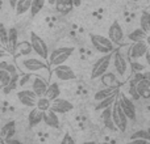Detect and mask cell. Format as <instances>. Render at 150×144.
<instances>
[{
	"label": "cell",
	"instance_id": "obj_50",
	"mask_svg": "<svg viewBox=\"0 0 150 144\" xmlns=\"http://www.w3.org/2000/svg\"><path fill=\"white\" fill-rule=\"evenodd\" d=\"M0 47H3V46H1V43H0Z\"/></svg>",
	"mask_w": 150,
	"mask_h": 144
},
{
	"label": "cell",
	"instance_id": "obj_17",
	"mask_svg": "<svg viewBox=\"0 0 150 144\" xmlns=\"http://www.w3.org/2000/svg\"><path fill=\"white\" fill-rule=\"evenodd\" d=\"M117 93H120V89H119V87H112V88H108V87H104L103 89H100V90H98V92L95 93V100L98 101H101V100H105V98H108V97H111V96H113V94H117Z\"/></svg>",
	"mask_w": 150,
	"mask_h": 144
},
{
	"label": "cell",
	"instance_id": "obj_23",
	"mask_svg": "<svg viewBox=\"0 0 150 144\" xmlns=\"http://www.w3.org/2000/svg\"><path fill=\"white\" fill-rule=\"evenodd\" d=\"M100 80H101V84H103L104 87H108V88L119 87V81H117V77H116V73H115V72L107 71L105 73L100 77Z\"/></svg>",
	"mask_w": 150,
	"mask_h": 144
},
{
	"label": "cell",
	"instance_id": "obj_27",
	"mask_svg": "<svg viewBox=\"0 0 150 144\" xmlns=\"http://www.w3.org/2000/svg\"><path fill=\"white\" fill-rule=\"evenodd\" d=\"M140 28L142 29L144 31H146L148 34H150V13L148 10H142V12H141Z\"/></svg>",
	"mask_w": 150,
	"mask_h": 144
},
{
	"label": "cell",
	"instance_id": "obj_38",
	"mask_svg": "<svg viewBox=\"0 0 150 144\" xmlns=\"http://www.w3.org/2000/svg\"><path fill=\"white\" fill-rule=\"evenodd\" d=\"M5 71L9 72L11 76H12V75L18 73V72H17V68H16V66H15V64H12V63H8V66H7V68H5Z\"/></svg>",
	"mask_w": 150,
	"mask_h": 144
},
{
	"label": "cell",
	"instance_id": "obj_39",
	"mask_svg": "<svg viewBox=\"0 0 150 144\" xmlns=\"http://www.w3.org/2000/svg\"><path fill=\"white\" fill-rule=\"evenodd\" d=\"M128 144H150L149 140H144V139H133L130 142H128Z\"/></svg>",
	"mask_w": 150,
	"mask_h": 144
},
{
	"label": "cell",
	"instance_id": "obj_9",
	"mask_svg": "<svg viewBox=\"0 0 150 144\" xmlns=\"http://www.w3.org/2000/svg\"><path fill=\"white\" fill-rule=\"evenodd\" d=\"M112 62H113V67H115V70H116L117 75L124 77L128 72V67H129L127 58L120 51H117V52H115L113 57H112Z\"/></svg>",
	"mask_w": 150,
	"mask_h": 144
},
{
	"label": "cell",
	"instance_id": "obj_31",
	"mask_svg": "<svg viewBox=\"0 0 150 144\" xmlns=\"http://www.w3.org/2000/svg\"><path fill=\"white\" fill-rule=\"evenodd\" d=\"M133 139H144V140H149L150 142V129L149 130H138V131L133 132L130 135V140Z\"/></svg>",
	"mask_w": 150,
	"mask_h": 144
},
{
	"label": "cell",
	"instance_id": "obj_49",
	"mask_svg": "<svg viewBox=\"0 0 150 144\" xmlns=\"http://www.w3.org/2000/svg\"><path fill=\"white\" fill-rule=\"evenodd\" d=\"M47 1H49L50 4H55V0H47Z\"/></svg>",
	"mask_w": 150,
	"mask_h": 144
},
{
	"label": "cell",
	"instance_id": "obj_2",
	"mask_svg": "<svg viewBox=\"0 0 150 144\" xmlns=\"http://www.w3.org/2000/svg\"><path fill=\"white\" fill-rule=\"evenodd\" d=\"M90 41L92 43L93 49L96 51L101 52V54H109V52L113 51L115 45L112 43V41L108 37L100 36V34H90Z\"/></svg>",
	"mask_w": 150,
	"mask_h": 144
},
{
	"label": "cell",
	"instance_id": "obj_19",
	"mask_svg": "<svg viewBox=\"0 0 150 144\" xmlns=\"http://www.w3.org/2000/svg\"><path fill=\"white\" fill-rule=\"evenodd\" d=\"M44 123L46 126L52 127V129H59V118H58L57 113H54L53 110H47L44 115Z\"/></svg>",
	"mask_w": 150,
	"mask_h": 144
},
{
	"label": "cell",
	"instance_id": "obj_43",
	"mask_svg": "<svg viewBox=\"0 0 150 144\" xmlns=\"http://www.w3.org/2000/svg\"><path fill=\"white\" fill-rule=\"evenodd\" d=\"M18 0H9V5L12 7V9H15L16 8V4H17Z\"/></svg>",
	"mask_w": 150,
	"mask_h": 144
},
{
	"label": "cell",
	"instance_id": "obj_33",
	"mask_svg": "<svg viewBox=\"0 0 150 144\" xmlns=\"http://www.w3.org/2000/svg\"><path fill=\"white\" fill-rule=\"evenodd\" d=\"M11 73L5 70H0V88H5L11 82Z\"/></svg>",
	"mask_w": 150,
	"mask_h": 144
},
{
	"label": "cell",
	"instance_id": "obj_13",
	"mask_svg": "<svg viewBox=\"0 0 150 144\" xmlns=\"http://www.w3.org/2000/svg\"><path fill=\"white\" fill-rule=\"evenodd\" d=\"M74 109V105L70 101L65 100V98H57V100L52 101V108L50 110H53L57 114H66L69 111H71Z\"/></svg>",
	"mask_w": 150,
	"mask_h": 144
},
{
	"label": "cell",
	"instance_id": "obj_10",
	"mask_svg": "<svg viewBox=\"0 0 150 144\" xmlns=\"http://www.w3.org/2000/svg\"><path fill=\"white\" fill-rule=\"evenodd\" d=\"M108 38L112 41L113 45H119L124 39V30L119 21H113L108 29Z\"/></svg>",
	"mask_w": 150,
	"mask_h": 144
},
{
	"label": "cell",
	"instance_id": "obj_16",
	"mask_svg": "<svg viewBox=\"0 0 150 144\" xmlns=\"http://www.w3.org/2000/svg\"><path fill=\"white\" fill-rule=\"evenodd\" d=\"M101 119H103L104 126H105L108 130H111V131H116L117 130L116 126H115L113 117H112V106L101 110Z\"/></svg>",
	"mask_w": 150,
	"mask_h": 144
},
{
	"label": "cell",
	"instance_id": "obj_6",
	"mask_svg": "<svg viewBox=\"0 0 150 144\" xmlns=\"http://www.w3.org/2000/svg\"><path fill=\"white\" fill-rule=\"evenodd\" d=\"M119 102L121 110L124 111V114L127 115V118L129 121H134L137 117V111H136V105L133 103V101L130 98H128V96H125L124 93H119Z\"/></svg>",
	"mask_w": 150,
	"mask_h": 144
},
{
	"label": "cell",
	"instance_id": "obj_12",
	"mask_svg": "<svg viewBox=\"0 0 150 144\" xmlns=\"http://www.w3.org/2000/svg\"><path fill=\"white\" fill-rule=\"evenodd\" d=\"M54 75L57 79L62 80V81H71V80H75V77H76L73 68L67 64H61L54 67Z\"/></svg>",
	"mask_w": 150,
	"mask_h": 144
},
{
	"label": "cell",
	"instance_id": "obj_40",
	"mask_svg": "<svg viewBox=\"0 0 150 144\" xmlns=\"http://www.w3.org/2000/svg\"><path fill=\"white\" fill-rule=\"evenodd\" d=\"M5 144H23L20 142V140H17V139H8V140H5Z\"/></svg>",
	"mask_w": 150,
	"mask_h": 144
},
{
	"label": "cell",
	"instance_id": "obj_41",
	"mask_svg": "<svg viewBox=\"0 0 150 144\" xmlns=\"http://www.w3.org/2000/svg\"><path fill=\"white\" fill-rule=\"evenodd\" d=\"M8 52L5 51L4 49H3V47H0V59H3V58H5V57H8Z\"/></svg>",
	"mask_w": 150,
	"mask_h": 144
},
{
	"label": "cell",
	"instance_id": "obj_25",
	"mask_svg": "<svg viewBox=\"0 0 150 144\" xmlns=\"http://www.w3.org/2000/svg\"><path fill=\"white\" fill-rule=\"evenodd\" d=\"M146 37H148V33L144 31L141 28L134 29V30H132L129 34H128V39L132 41L133 43H134V42H138V41H145Z\"/></svg>",
	"mask_w": 150,
	"mask_h": 144
},
{
	"label": "cell",
	"instance_id": "obj_34",
	"mask_svg": "<svg viewBox=\"0 0 150 144\" xmlns=\"http://www.w3.org/2000/svg\"><path fill=\"white\" fill-rule=\"evenodd\" d=\"M0 43L1 46H8V29L3 24H0Z\"/></svg>",
	"mask_w": 150,
	"mask_h": 144
},
{
	"label": "cell",
	"instance_id": "obj_37",
	"mask_svg": "<svg viewBox=\"0 0 150 144\" xmlns=\"http://www.w3.org/2000/svg\"><path fill=\"white\" fill-rule=\"evenodd\" d=\"M61 144H75V140L73 139V136L69 134H66L65 136L62 138V142H61Z\"/></svg>",
	"mask_w": 150,
	"mask_h": 144
},
{
	"label": "cell",
	"instance_id": "obj_42",
	"mask_svg": "<svg viewBox=\"0 0 150 144\" xmlns=\"http://www.w3.org/2000/svg\"><path fill=\"white\" fill-rule=\"evenodd\" d=\"M7 66H8V62L0 59V70H5V68H7Z\"/></svg>",
	"mask_w": 150,
	"mask_h": 144
},
{
	"label": "cell",
	"instance_id": "obj_48",
	"mask_svg": "<svg viewBox=\"0 0 150 144\" xmlns=\"http://www.w3.org/2000/svg\"><path fill=\"white\" fill-rule=\"evenodd\" d=\"M82 144H96L95 142H92V140H90V142H83Z\"/></svg>",
	"mask_w": 150,
	"mask_h": 144
},
{
	"label": "cell",
	"instance_id": "obj_29",
	"mask_svg": "<svg viewBox=\"0 0 150 144\" xmlns=\"http://www.w3.org/2000/svg\"><path fill=\"white\" fill-rule=\"evenodd\" d=\"M45 3H46V0H32V5H30V15L32 17H34V16H37L40 12L42 10V8H44Z\"/></svg>",
	"mask_w": 150,
	"mask_h": 144
},
{
	"label": "cell",
	"instance_id": "obj_30",
	"mask_svg": "<svg viewBox=\"0 0 150 144\" xmlns=\"http://www.w3.org/2000/svg\"><path fill=\"white\" fill-rule=\"evenodd\" d=\"M37 109H40L41 111H44V113H46L47 110H50V108H52V101L47 100L46 97H38V100H37V105H36Z\"/></svg>",
	"mask_w": 150,
	"mask_h": 144
},
{
	"label": "cell",
	"instance_id": "obj_11",
	"mask_svg": "<svg viewBox=\"0 0 150 144\" xmlns=\"http://www.w3.org/2000/svg\"><path fill=\"white\" fill-rule=\"evenodd\" d=\"M148 50H149V46L145 41L134 42L129 49V58L132 60H137V59H140V58L145 57Z\"/></svg>",
	"mask_w": 150,
	"mask_h": 144
},
{
	"label": "cell",
	"instance_id": "obj_4",
	"mask_svg": "<svg viewBox=\"0 0 150 144\" xmlns=\"http://www.w3.org/2000/svg\"><path fill=\"white\" fill-rule=\"evenodd\" d=\"M29 42H30V45H32V50H33L41 59L46 60L47 58H49L50 52H49V49H47V45H46V42L38 36V34H36L34 31H32Z\"/></svg>",
	"mask_w": 150,
	"mask_h": 144
},
{
	"label": "cell",
	"instance_id": "obj_21",
	"mask_svg": "<svg viewBox=\"0 0 150 144\" xmlns=\"http://www.w3.org/2000/svg\"><path fill=\"white\" fill-rule=\"evenodd\" d=\"M136 88H137V92L140 97L150 98V79H145L136 82Z\"/></svg>",
	"mask_w": 150,
	"mask_h": 144
},
{
	"label": "cell",
	"instance_id": "obj_32",
	"mask_svg": "<svg viewBox=\"0 0 150 144\" xmlns=\"http://www.w3.org/2000/svg\"><path fill=\"white\" fill-rule=\"evenodd\" d=\"M16 51H18L20 54H23V55H28V54H30L33 50H32V45H30V42H23V43H17V47H16ZM15 51V52H16Z\"/></svg>",
	"mask_w": 150,
	"mask_h": 144
},
{
	"label": "cell",
	"instance_id": "obj_5",
	"mask_svg": "<svg viewBox=\"0 0 150 144\" xmlns=\"http://www.w3.org/2000/svg\"><path fill=\"white\" fill-rule=\"evenodd\" d=\"M117 100H119V98H117ZM112 117H113V122H115L116 129L119 130V131H121V132L127 131L128 121H129V119L127 118V115L124 114V111L121 110V108H120V105H119L117 101L112 105Z\"/></svg>",
	"mask_w": 150,
	"mask_h": 144
},
{
	"label": "cell",
	"instance_id": "obj_24",
	"mask_svg": "<svg viewBox=\"0 0 150 144\" xmlns=\"http://www.w3.org/2000/svg\"><path fill=\"white\" fill-rule=\"evenodd\" d=\"M59 94H61L59 85H58L57 82L49 84V87H47V89H46V93H45V97L50 101H54V100H57V98H59Z\"/></svg>",
	"mask_w": 150,
	"mask_h": 144
},
{
	"label": "cell",
	"instance_id": "obj_1",
	"mask_svg": "<svg viewBox=\"0 0 150 144\" xmlns=\"http://www.w3.org/2000/svg\"><path fill=\"white\" fill-rule=\"evenodd\" d=\"M74 52V47H58V49L53 50L49 54V64L53 68L57 67V66L65 64V62H67V59L73 55Z\"/></svg>",
	"mask_w": 150,
	"mask_h": 144
},
{
	"label": "cell",
	"instance_id": "obj_3",
	"mask_svg": "<svg viewBox=\"0 0 150 144\" xmlns=\"http://www.w3.org/2000/svg\"><path fill=\"white\" fill-rule=\"evenodd\" d=\"M112 57H113V52H109V54H104L103 57L96 60L92 67V71H91V79L101 77L108 71L109 66H111V62H112Z\"/></svg>",
	"mask_w": 150,
	"mask_h": 144
},
{
	"label": "cell",
	"instance_id": "obj_35",
	"mask_svg": "<svg viewBox=\"0 0 150 144\" xmlns=\"http://www.w3.org/2000/svg\"><path fill=\"white\" fill-rule=\"evenodd\" d=\"M129 93H130V96H132L134 100H138L140 98V96H138V92H137V88H136V84L134 82H132L130 84V89H129Z\"/></svg>",
	"mask_w": 150,
	"mask_h": 144
},
{
	"label": "cell",
	"instance_id": "obj_36",
	"mask_svg": "<svg viewBox=\"0 0 150 144\" xmlns=\"http://www.w3.org/2000/svg\"><path fill=\"white\" fill-rule=\"evenodd\" d=\"M144 70H145V66H142V64H140V63H137V62H132V71L134 72H142Z\"/></svg>",
	"mask_w": 150,
	"mask_h": 144
},
{
	"label": "cell",
	"instance_id": "obj_51",
	"mask_svg": "<svg viewBox=\"0 0 150 144\" xmlns=\"http://www.w3.org/2000/svg\"><path fill=\"white\" fill-rule=\"evenodd\" d=\"M0 129H1V124H0Z\"/></svg>",
	"mask_w": 150,
	"mask_h": 144
},
{
	"label": "cell",
	"instance_id": "obj_26",
	"mask_svg": "<svg viewBox=\"0 0 150 144\" xmlns=\"http://www.w3.org/2000/svg\"><path fill=\"white\" fill-rule=\"evenodd\" d=\"M30 5H32V0H18L17 4H16V15L17 16H21L24 13L29 12L30 10Z\"/></svg>",
	"mask_w": 150,
	"mask_h": 144
},
{
	"label": "cell",
	"instance_id": "obj_7",
	"mask_svg": "<svg viewBox=\"0 0 150 144\" xmlns=\"http://www.w3.org/2000/svg\"><path fill=\"white\" fill-rule=\"evenodd\" d=\"M21 67L28 72H37L42 70H47V64L41 58H25L20 60Z\"/></svg>",
	"mask_w": 150,
	"mask_h": 144
},
{
	"label": "cell",
	"instance_id": "obj_18",
	"mask_svg": "<svg viewBox=\"0 0 150 144\" xmlns=\"http://www.w3.org/2000/svg\"><path fill=\"white\" fill-rule=\"evenodd\" d=\"M55 10L61 15H67L74 9L73 0H55Z\"/></svg>",
	"mask_w": 150,
	"mask_h": 144
},
{
	"label": "cell",
	"instance_id": "obj_20",
	"mask_svg": "<svg viewBox=\"0 0 150 144\" xmlns=\"http://www.w3.org/2000/svg\"><path fill=\"white\" fill-rule=\"evenodd\" d=\"M16 134V123L13 121L7 122L5 124H3L0 129V136H3L5 140L12 139Z\"/></svg>",
	"mask_w": 150,
	"mask_h": 144
},
{
	"label": "cell",
	"instance_id": "obj_46",
	"mask_svg": "<svg viewBox=\"0 0 150 144\" xmlns=\"http://www.w3.org/2000/svg\"><path fill=\"white\" fill-rule=\"evenodd\" d=\"M145 42L148 43V46L150 47V34H148V37H146V39H145Z\"/></svg>",
	"mask_w": 150,
	"mask_h": 144
},
{
	"label": "cell",
	"instance_id": "obj_22",
	"mask_svg": "<svg viewBox=\"0 0 150 144\" xmlns=\"http://www.w3.org/2000/svg\"><path fill=\"white\" fill-rule=\"evenodd\" d=\"M18 43V33H17V29L16 28H11L8 29V49L11 50V52H15L16 51V47H17Z\"/></svg>",
	"mask_w": 150,
	"mask_h": 144
},
{
	"label": "cell",
	"instance_id": "obj_15",
	"mask_svg": "<svg viewBox=\"0 0 150 144\" xmlns=\"http://www.w3.org/2000/svg\"><path fill=\"white\" fill-rule=\"evenodd\" d=\"M44 115H45L44 111H41L40 109H37V108H33L30 110V113H29V115H28L29 126H30V127L38 126L41 122H44Z\"/></svg>",
	"mask_w": 150,
	"mask_h": 144
},
{
	"label": "cell",
	"instance_id": "obj_14",
	"mask_svg": "<svg viewBox=\"0 0 150 144\" xmlns=\"http://www.w3.org/2000/svg\"><path fill=\"white\" fill-rule=\"evenodd\" d=\"M49 87L47 81L41 76H34L32 79V90L36 93L37 97H44L45 93H46V89Z\"/></svg>",
	"mask_w": 150,
	"mask_h": 144
},
{
	"label": "cell",
	"instance_id": "obj_8",
	"mask_svg": "<svg viewBox=\"0 0 150 144\" xmlns=\"http://www.w3.org/2000/svg\"><path fill=\"white\" fill-rule=\"evenodd\" d=\"M17 98L20 101V103H23L24 106L33 109L37 105V100L38 97L36 96V93L32 89H21L17 92Z\"/></svg>",
	"mask_w": 150,
	"mask_h": 144
},
{
	"label": "cell",
	"instance_id": "obj_28",
	"mask_svg": "<svg viewBox=\"0 0 150 144\" xmlns=\"http://www.w3.org/2000/svg\"><path fill=\"white\" fill-rule=\"evenodd\" d=\"M117 98H119V93L117 94H113L111 96V97L105 98V100H101L98 102V105H96V110H104V109L109 108V106H112L115 102L117 101Z\"/></svg>",
	"mask_w": 150,
	"mask_h": 144
},
{
	"label": "cell",
	"instance_id": "obj_47",
	"mask_svg": "<svg viewBox=\"0 0 150 144\" xmlns=\"http://www.w3.org/2000/svg\"><path fill=\"white\" fill-rule=\"evenodd\" d=\"M0 144H5V139L3 136H0Z\"/></svg>",
	"mask_w": 150,
	"mask_h": 144
},
{
	"label": "cell",
	"instance_id": "obj_44",
	"mask_svg": "<svg viewBox=\"0 0 150 144\" xmlns=\"http://www.w3.org/2000/svg\"><path fill=\"white\" fill-rule=\"evenodd\" d=\"M145 58H146V62H148V64L150 66V49L148 50V52L145 54Z\"/></svg>",
	"mask_w": 150,
	"mask_h": 144
},
{
	"label": "cell",
	"instance_id": "obj_45",
	"mask_svg": "<svg viewBox=\"0 0 150 144\" xmlns=\"http://www.w3.org/2000/svg\"><path fill=\"white\" fill-rule=\"evenodd\" d=\"M73 3H74V7H79L82 1H80V0H73Z\"/></svg>",
	"mask_w": 150,
	"mask_h": 144
}]
</instances>
